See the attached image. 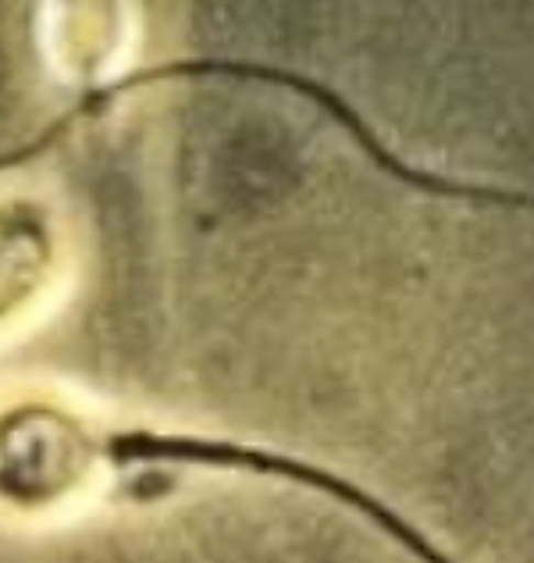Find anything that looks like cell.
<instances>
[{
	"label": "cell",
	"instance_id": "6da1fadb",
	"mask_svg": "<svg viewBox=\"0 0 534 563\" xmlns=\"http://www.w3.org/2000/svg\"><path fill=\"white\" fill-rule=\"evenodd\" d=\"M122 461L125 464H203V467H246L257 474H271V478H289L310 488H321L335 499H343L346 507L360 510L370 517L385 536H392L399 545L418 556L421 563H453L445 553H438L427 536H421L410 521H403L392 507H385L381 499L364 493L360 485H353L338 474L303 464L296 456L267 453L254 446H235V442H211V439H186V435H154V432H125L122 435Z\"/></svg>",
	"mask_w": 534,
	"mask_h": 563
}]
</instances>
